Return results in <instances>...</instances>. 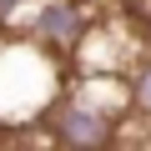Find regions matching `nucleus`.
Segmentation results:
<instances>
[{
  "label": "nucleus",
  "mask_w": 151,
  "mask_h": 151,
  "mask_svg": "<svg viewBox=\"0 0 151 151\" xmlns=\"http://www.w3.org/2000/svg\"><path fill=\"white\" fill-rule=\"evenodd\" d=\"M45 131L60 141V146H76V151H96V146H111L121 136V106H101L91 86L60 96L50 111H45Z\"/></svg>",
  "instance_id": "obj_1"
},
{
  "label": "nucleus",
  "mask_w": 151,
  "mask_h": 151,
  "mask_svg": "<svg viewBox=\"0 0 151 151\" xmlns=\"http://www.w3.org/2000/svg\"><path fill=\"white\" fill-rule=\"evenodd\" d=\"M91 30L86 0H30V35L50 50H76Z\"/></svg>",
  "instance_id": "obj_2"
},
{
  "label": "nucleus",
  "mask_w": 151,
  "mask_h": 151,
  "mask_svg": "<svg viewBox=\"0 0 151 151\" xmlns=\"http://www.w3.org/2000/svg\"><path fill=\"white\" fill-rule=\"evenodd\" d=\"M126 111H136L141 121H151V55L126 76Z\"/></svg>",
  "instance_id": "obj_3"
},
{
  "label": "nucleus",
  "mask_w": 151,
  "mask_h": 151,
  "mask_svg": "<svg viewBox=\"0 0 151 151\" xmlns=\"http://www.w3.org/2000/svg\"><path fill=\"white\" fill-rule=\"evenodd\" d=\"M25 5H30V0H0V25H10V20H15Z\"/></svg>",
  "instance_id": "obj_4"
}]
</instances>
